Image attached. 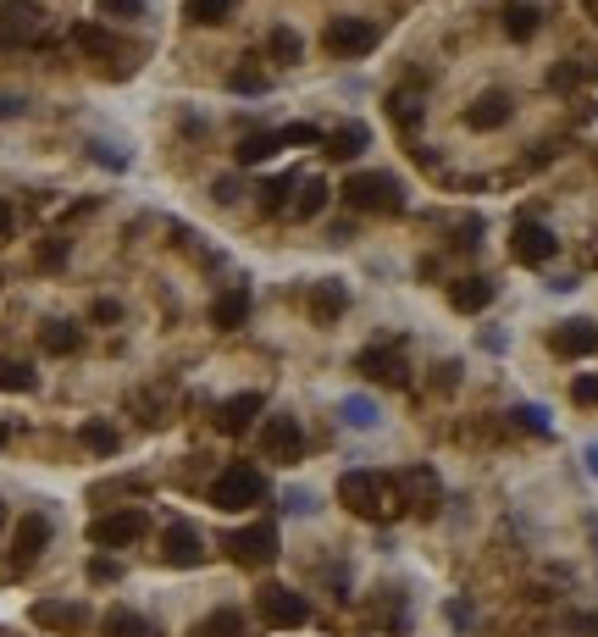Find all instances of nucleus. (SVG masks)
I'll return each mask as SVG.
<instances>
[{"instance_id": "nucleus-1", "label": "nucleus", "mask_w": 598, "mask_h": 637, "mask_svg": "<svg viewBox=\"0 0 598 637\" xmlns=\"http://www.w3.org/2000/svg\"><path fill=\"white\" fill-rule=\"evenodd\" d=\"M338 499H344V510L360 521H388L399 510L394 482L377 477V471H344V477H338Z\"/></svg>"}, {"instance_id": "nucleus-2", "label": "nucleus", "mask_w": 598, "mask_h": 637, "mask_svg": "<svg viewBox=\"0 0 598 637\" xmlns=\"http://www.w3.org/2000/svg\"><path fill=\"white\" fill-rule=\"evenodd\" d=\"M344 205L394 217V211H405V183L394 172H355V178H344Z\"/></svg>"}, {"instance_id": "nucleus-3", "label": "nucleus", "mask_w": 598, "mask_h": 637, "mask_svg": "<svg viewBox=\"0 0 598 637\" xmlns=\"http://www.w3.org/2000/svg\"><path fill=\"white\" fill-rule=\"evenodd\" d=\"M266 499V477L244 460H233L222 477H211V505L216 510H255Z\"/></svg>"}, {"instance_id": "nucleus-4", "label": "nucleus", "mask_w": 598, "mask_h": 637, "mask_svg": "<svg viewBox=\"0 0 598 637\" xmlns=\"http://www.w3.org/2000/svg\"><path fill=\"white\" fill-rule=\"evenodd\" d=\"M228 554H233V565H244V571H266V565L277 560V527H272V521L239 527L228 538Z\"/></svg>"}, {"instance_id": "nucleus-5", "label": "nucleus", "mask_w": 598, "mask_h": 637, "mask_svg": "<svg viewBox=\"0 0 598 637\" xmlns=\"http://www.w3.org/2000/svg\"><path fill=\"white\" fill-rule=\"evenodd\" d=\"M144 532H150V516H144L139 505H128V510H111V516H95L89 543H100V549H128V543H139Z\"/></svg>"}, {"instance_id": "nucleus-6", "label": "nucleus", "mask_w": 598, "mask_h": 637, "mask_svg": "<svg viewBox=\"0 0 598 637\" xmlns=\"http://www.w3.org/2000/svg\"><path fill=\"white\" fill-rule=\"evenodd\" d=\"M255 610H261V621L277 626V632H294V626L311 621V604H305V593H294V588H261L255 593Z\"/></svg>"}, {"instance_id": "nucleus-7", "label": "nucleus", "mask_w": 598, "mask_h": 637, "mask_svg": "<svg viewBox=\"0 0 598 637\" xmlns=\"http://www.w3.org/2000/svg\"><path fill=\"white\" fill-rule=\"evenodd\" d=\"M261 455L277 460V466H299V455H305L299 416H266L261 421Z\"/></svg>"}, {"instance_id": "nucleus-8", "label": "nucleus", "mask_w": 598, "mask_h": 637, "mask_svg": "<svg viewBox=\"0 0 598 637\" xmlns=\"http://www.w3.org/2000/svg\"><path fill=\"white\" fill-rule=\"evenodd\" d=\"M394 493H399V505H410L416 516H432L438 499H443V482H438V471H432V466H410V471H399V477H394Z\"/></svg>"}, {"instance_id": "nucleus-9", "label": "nucleus", "mask_w": 598, "mask_h": 637, "mask_svg": "<svg viewBox=\"0 0 598 637\" xmlns=\"http://www.w3.org/2000/svg\"><path fill=\"white\" fill-rule=\"evenodd\" d=\"M327 50H333V56H366V50H377V23H366V17H333V23H327Z\"/></svg>"}, {"instance_id": "nucleus-10", "label": "nucleus", "mask_w": 598, "mask_h": 637, "mask_svg": "<svg viewBox=\"0 0 598 637\" xmlns=\"http://www.w3.org/2000/svg\"><path fill=\"white\" fill-rule=\"evenodd\" d=\"M39 28H45V12H39V6H28V0H6V6H0V50L28 45Z\"/></svg>"}, {"instance_id": "nucleus-11", "label": "nucleus", "mask_w": 598, "mask_h": 637, "mask_svg": "<svg viewBox=\"0 0 598 637\" xmlns=\"http://www.w3.org/2000/svg\"><path fill=\"white\" fill-rule=\"evenodd\" d=\"M554 233L543 228V222H515V239H510V255L521 266H543V261H554Z\"/></svg>"}, {"instance_id": "nucleus-12", "label": "nucleus", "mask_w": 598, "mask_h": 637, "mask_svg": "<svg viewBox=\"0 0 598 637\" xmlns=\"http://www.w3.org/2000/svg\"><path fill=\"white\" fill-rule=\"evenodd\" d=\"M355 372H366L371 383H383V388H405V377H410V366H405V355L399 349H360V361H355Z\"/></svg>"}, {"instance_id": "nucleus-13", "label": "nucleus", "mask_w": 598, "mask_h": 637, "mask_svg": "<svg viewBox=\"0 0 598 637\" xmlns=\"http://www.w3.org/2000/svg\"><path fill=\"white\" fill-rule=\"evenodd\" d=\"M161 560L167 565H183V571H194V565L205 560V543L194 527H183V521H172L167 532H161Z\"/></svg>"}, {"instance_id": "nucleus-14", "label": "nucleus", "mask_w": 598, "mask_h": 637, "mask_svg": "<svg viewBox=\"0 0 598 637\" xmlns=\"http://www.w3.org/2000/svg\"><path fill=\"white\" fill-rule=\"evenodd\" d=\"M45 549H50V516H39V510H34V516H23V521H17V532H12V560L17 565H34Z\"/></svg>"}, {"instance_id": "nucleus-15", "label": "nucleus", "mask_w": 598, "mask_h": 637, "mask_svg": "<svg viewBox=\"0 0 598 637\" xmlns=\"http://www.w3.org/2000/svg\"><path fill=\"white\" fill-rule=\"evenodd\" d=\"M549 349H554V355H565V361H582V355H593V349H598V327L593 322H560L549 333Z\"/></svg>"}, {"instance_id": "nucleus-16", "label": "nucleus", "mask_w": 598, "mask_h": 637, "mask_svg": "<svg viewBox=\"0 0 598 637\" xmlns=\"http://www.w3.org/2000/svg\"><path fill=\"white\" fill-rule=\"evenodd\" d=\"M493 294H499V283H493V277H460V283H449V305H455L460 316L488 311Z\"/></svg>"}, {"instance_id": "nucleus-17", "label": "nucleus", "mask_w": 598, "mask_h": 637, "mask_svg": "<svg viewBox=\"0 0 598 637\" xmlns=\"http://www.w3.org/2000/svg\"><path fill=\"white\" fill-rule=\"evenodd\" d=\"M344 305H349V289L338 283V277H322L311 289V322L316 327H333L338 316H344Z\"/></svg>"}, {"instance_id": "nucleus-18", "label": "nucleus", "mask_w": 598, "mask_h": 637, "mask_svg": "<svg viewBox=\"0 0 598 637\" xmlns=\"http://www.w3.org/2000/svg\"><path fill=\"white\" fill-rule=\"evenodd\" d=\"M255 416H261V394H233V399H222V410H216V427L239 438V433L255 427Z\"/></svg>"}, {"instance_id": "nucleus-19", "label": "nucleus", "mask_w": 598, "mask_h": 637, "mask_svg": "<svg viewBox=\"0 0 598 637\" xmlns=\"http://www.w3.org/2000/svg\"><path fill=\"white\" fill-rule=\"evenodd\" d=\"M510 122V95H499V89H488V95H477L466 106V128L488 133V128H504Z\"/></svg>"}, {"instance_id": "nucleus-20", "label": "nucleus", "mask_w": 598, "mask_h": 637, "mask_svg": "<svg viewBox=\"0 0 598 637\" xmlns=\"http://www.w3.org/2000/svg\"><path fill=\"white\" fill-rule=\"evenodd\" d=\"M34 621L50 626V632H78V626H89V610H84V604L45 599V604H34Z\"/></svg>"}, {"instance_id": "nucleus-21", "label": "nucleus", "mask_w": 598, "mask_h": 637, "mask_svg": "<svg viewBox=\"0 0 598 637\" xmlns=\"http://www.w3.org/2000/svg\"><path fill=\"white\" fill-rule=\"evenodd\" d=\"M100 637H161V626H150L139 610H106L100 615Z\"/></svg>"}, {"instance_id": "nucleus-22", "label": "nucleus", "mask_w": 598, "mask_h": 637, "mask_svg": "<svg viewBox=\"0 0 598 637\" xmlns=\"http://www.w3.org/2000/svg\"><path fill=\"white\" fill-rule=\"evenodd\" d=\"M244 322H250V289H228L211 305V327H222V333H233V327H244Z\"/></svg>"}, {"instance_id": "nucleus-23", "label": "nucleus", "mask_w": 598, "mask_h": 637, "mask_svg": "<svg viewBox=\"0 0 598 637\" xmlns=\"http://www.w3.org/2000/svg\"><path fill=\"white\" fill-rule=\"evenodd\" d=\"M277 150H283V133H244L233 156H239V167H261V161H272Z\"/></svg>"}, {"instance_id": "nucleus-24", "label": "nucleus", "mask_w": 598, "mask_h": 637, "mask_svg": "<svg viewBox=\"0 0 598 637\" xmlns=\"http://www.w3.org/2000/svg\"><path fill=\"white\" fill-rule=\"evenodd\" d=\"M327 194H333V189H327L322 178H305V183H299V194L288 200V211H294L299 222H311V217H322V211H327Z\"/></svg>"}, {"instance_id": "nucleus-25", "label": "nucleus", "mask_w": 598, "mask_h": 637, "mask_svg": "<svg viewBox=\"0 0 598 637\" xmlns=\"http://www.w3.org/2000/svg\"><path fill=\"white\" fill-rule=\"evenodd\" d=\"M244 632H250V626H244V615H239V610H211L189 637H244Z\"/></svg>"}, {"instance_id": "nucleus-26", "label": "nucleus", "mask_w": 598, "mask_h": 637, "mask_svg": "<svg viewBox=\"0 0 598 637\" xmlns=\"http://www.w3.org/2000/svg\"><path fill=\"white\" fill-rule=\"evenodd\" d=\"M538 6H527V0H510V6H504V34L510 39H532L538 34Z\"/></svg>"}, {"instance_id": "nucleus-27", "label": "nucleus", "mask_w": 598, "mask_h": 637, "mask_svg": "<svg viewBox=\"0 0 598 637\" xmlns=\"http://www.w3.org/2000/svg\"><path fill=\"white\" fill-rule=\"evenodd\" d=\"M34 366L28 361H12V355H0V394H34Z\"/></svg>"}, {"instance_id": "nucleus-28", "label": "nucleus", "mask_w": 598, "mask_h": 637, "mask_svg": "<svg viewBox=\"0 0 598 637\" xmlns=\"http://www.w3.org/2000/svg\"><path fill=\"white\" fill-rule=\"evenodd\" d=\"M266 56L283 61V67H294V61L305 56V39H299L294 28H272V34H266Z\"/></svg>"}, {"instance_id": "nucleus-29", "label": "nucleus", "mask_w": 598, "mask_h": 637, "mask_svg": "<svg viewBox=\"0 0 598 637\" xmlns=\"http://www.w3.org/2000/svg\"><path fill=\"white\" fill-rule=\"evenodd\" d=\"M228 12H233V0H183V17H189V23H200V28L228 23Z\"/></svg>"}, {"instance_id": "nucleus-30", "label": "nucleus", "mask_w": 598, "mask_h": 637, "mask_svg": "<svg viewBox=\"0 0 598 637\" xmlns=\"http://www.w3.org/2000/svg\"><path fill=\"white\" fill-rule=\"evenodd\" d=\"M360 150H366V128H360V122H349V128H338L333 139H327V156L333 161H349V156H360Z\"/></svg>"}, {"instance_id": "nucleus-31", "label": "nucleus", "mask_w": 598, "mask_h": 637, "mask_svg": "<svg viewBox=\"0 0 598 637\" xmlns=\"http://www.w3.org/2000/svg\"><path fill=\"white\" fill-rule=\"evenodd\" d=\"M39 344H45V355H72V349H78V327L72 322H45Z\"/></svg>"}, {"instance_id": "nucleus-32", "label": "nucleus", "mask_w": 598, "mask_h": 637, "mask_svg": "<svg viewBox=\"0 0 598 637\" xmlns=\"http://www.w3.org/2000/svg\"><path fill=\"white\" fill-rule=\"evenodd\" d=\"M72 45L89 50V56H111V50H117V39H111L106 28H95V23H78V28H72Z\"/></svg>"}, {"instance_id": "nucleus-33", "label": "nucleus", "mask_w": 598, "mask_h": 637, "mask_svg": "<svg viewBox=\"0 0 598 637\" xmlns=\"http://www.w3.org/2000/svg\"><path fill=\"white\" fill-rule=\"evenodd\" d=\"M78 438H84L95 455H117V449H122V438H117V427H111V421H84V433H78Z\"/></svg>"}, {"instance_id": "nucleus-34", "label": "nucleus", "mask_w": 598, "mask_h": 637, "mask_svg": "<svg viewBox=\"0 0 598 637\" xmlns=\"http://www.w3.org/2000/svg\"><path fill=\"white\" fill-rule=\"evenodd\" d=\"M388 111H394V122L416 128V122H421V95H416V89H399V95L388 100Z\"/></svg>"}, {"instance_id": "nucleus-35", "label": "nucleus", "mask_w": 598, "mask_h": 637, "mask_svg": "<svg viewBox=\"0 0 598 637\" xmlns=\"http://www.w3.org/2000/svg\"><path fill=\"white\" fill-rule=\"evenodd\" d=\"M344 421H349V427H377V405L360 399V394H349L344 399Z\"/></svg>"}, {"instance_id": "nucleus-36", "label": "nucleus", "mask_w": 598, "mask_h": 637, "mask_svg": "<svg viewBox=\"0 0 598 637\" xmlns=\"http://www.w3.org/2000/svg\"><path fill=\"white\" fill-rule=\"evenodd\" d=\"M34 261H39V272H61V266H67V239H45Z\"/></svg>"}, {"instance_id": "nucleus-37", "label": "nucleus", "mask_w": 598, "mask_h": 637, "mask_svg": "<svg viewBox=\"0 0 598 637\" xmlns=\"http://www.w3.org/2000/svg\"><path fill=\"white\" fill-rule=\"evenodd\" d=\"M283 145H322V128H316V122H288Z\"/></svg>"}, {"instance_id": "nucleus-38", "label": "nucleus", "mask_w": 598, "mask_h": 637, "mask_svg": "<svg viewBox=\"0 0 598 637\" xmlns=\"http://www.w3.org/2000/svg\"><path fill=\"white\" fill-rule=\"evenodd\" d=\"M139 12H144V0H100V17H111V23H128Z\"/></svg>"}, {"instance_id": "nucleus-39", "label": "nucleus", "mask_w": 598, "mask_h": 637, "mask_svg": "<svg viewBox=\"0 0 598 637\" xmlns=\"http://www.w3.org/2000/svg\"><path fill=\"white\" fill-rule=\"evenodd\" d=\"M510 416L521 421L527 433H549V410H543V405H521V410H510Z\"/></svg>"}, {"instance_id": "nucleus-40", "label": "nucleus", "mask_w": 598, "mask_h": 637, "mask_svg": "<svg viewBox=\"0 0 598 637\" xmlns=\"http://www.w3.org/2000/svg\"><path fill=\"white\" fill-rule=\"evenodd\" d=\"M294 183L299 178H272V183H266V189H261V211H283V194L294 189Z\"/></svg>"}, {"instance_id": "nucleus-41", "label": "nucleus", "mask_w": 598, "mask_h": 637, "mask_svg": "<svg viewBox=\"0 0 598 637\" xmlns=\"http://www.w3.org/2000/svg\"><path fill=\"white\" fill-rule=\"evenodd\" d=\"M576 78H582V61H560L549 73V89H576Z\"/></svg>"}, {"instance_id": "nucleus-42", "label": "nucleus", "mask_w": 598, "mask_h": 637, "mask_svg": "<svg viewBox=\"0 0 598 637\" xmlns=\"http://www.w3.org/2000/svg\"><path fill=\"white\" fill-rule=\"evenodd\" d=\"M233 89H239V95H266V78L250 73V67H239V73H233Z\"/></svg>"}, {"instance_id": "nucleus-43", "label": "nucleus", "mask_w": 598, "mask_h": 637, "mask_svg": "<svg viewBox=\"0 0 598 637\" xmlns=\"http://www.w3.org/2000/svg\"><path fill=\"white\" fill-rule=\"evenodd\" d=\"M571 399H576V405H598V377H576Z\"/></svg>"}, {"instance_id": "nucleus-44", "label": "nucleus", "mask_w": 598, "mask_h": 637, "mask_svg": "<svg viewBox=\"0 0 598 637\" xmlns=\"http://www.w3.org/2000/svg\"><path fill=\"white\" fill-rule=\"evenodd\" d=\"M89 577H95V582H117L122 565H117V560H95V565H89Z\"/></svg>"}, {"instance_id": "nucleus-45", "label": "nucleus", "mask_w": 598, "mask_h": 637, "mask_svg": "<svg viewBox=\"0 0 598 637\" xmlns=\"http://www.w3.org/2000/svg\"><path fill=\"white\" fill-rule=\"evenodd\" d=\"M455 383H460V366H455V361H443V366H438V394H449Z\"/></svg>"}, {"instance_id": "nucleus-46", "label": "nucleus", "mask_w": 598, "mask_h": 637, "mask_svg": "<svg viewBox=\"0 0 598 637\" xmlns=\"http://www.w3.org/2000/svg\"><path fill=\"white\" fill-rule=\"evenodd\" d=\"M117 316H122L117 300H95V322H117Z\"/></svg>"}, {"instance_id": "nucleus-47", "label": "nucleus", "mask_w": 598, "mask_h": 637, "mask_svg": "<svg viewBox=\"0 0 598 637\" xmlns=\"http://www.w3.org/2000/svg\"><path fill=\"white\" fill-rule=\"evenodd\" d=\"M89 150H95V161H100V167H122V156H117L111 145H89Z\"/></svg>"}, {"instance_id": "nucleus-48", "label": "nucleus", "mask_w": 598, "mask_h": 637, "mask_svg": "<svg viewBox=\"0 0 598 637\" xmlns=\"http://www.w3.org/2000/svg\"><path fill=\"white\" fill-rule=\"evenodd\" d=\"M6 233H12V205L0 200V239H6Z\"/></svg>"}, {"instance_id": "nucleus-49", "label": "nucleus", "mask_w": 598, "mask_h": 637, "mask_svg": "<svg viewBox=\"0 0 598 637\" xmlns=\"http://www.w3.org/2000/svg\"><path fill=\"white\" fill-rule=\"evenodd\" d=\"M17 111H23L17 100H6V95H0V117H17Z\"/></svg>"}, {"instance_id": "nucleus-50", "label": "nucleus", "mask_w": 598, "mask_h": 637, "mask_svg": "<svg viewBox=\"0 0 598 637\" xmlns=\"http://www.w3.org/2000/svg\"><path fill=\"white\" fill-rule=\"evenodd\" d=\"M587 471H593V477H598V444L587 449Z\"/></svg>"}, {"instance_id": "nucleus-51", "label": "nucleus", "mask_w": 598, "mask_h": 637, "mask_svg": "<svg viewBox=\"0 0 598 637\" xmlns=\"http://www.w3.org/2000/svg\"><path fill=\"white\" fill-rule=\"evenodd\" d=\"M0 532H6V505H0Z\"/></svg>"}, {"instance_id": "nucleus-52", "label": "nucleus", "mask_w": 598, "mask_h": 637, "mask_svg": "<svg viewBox=\"0 0 598 637\" xmlns=\"http://www.w3.org/2000/svg\"><path fill=\"white\" fill-rule=\"evenodd\" d=\"M0 449H6V427H0Z\"/></svg>"}]
</instances>
